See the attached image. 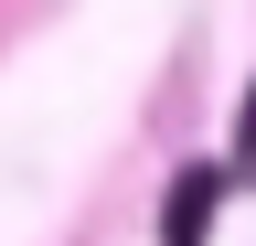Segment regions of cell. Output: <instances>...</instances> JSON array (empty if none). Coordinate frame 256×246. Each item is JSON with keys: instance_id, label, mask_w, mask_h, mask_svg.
Wrapping results in <instances>:
<instances>
[{"instance_id": "1", "label": "cell", "mask_w": 256, "mask_h": 246, "mask_svg": "<svg viewBox=\"0 0 256 246\" xmlns=\"http://www.w3.org/2000/svg\"><path fill=\"white\" fill-rule=\"evenodd\" d=\"M214 203H224V171H171V193H160V246H203Z\"/></svg>"}, {"instance_id": "2", "label": "cell", "mask_w": 256, "mask_h": 246, "mask_svg": "<svg viewBox=\"0 0 256 246\" xmlns=\"http://www.w3.org/2000/svg\"><path fill=\"white\" fill-rule=\"evenodd\" d=\"M235 150H246V161H256V97H246V118H235Z\"/></svg>"}]
</instances>
